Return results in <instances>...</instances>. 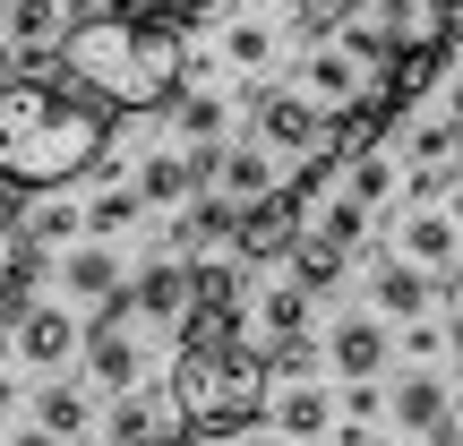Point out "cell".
Wrapping results in <instances>:
<instances>
[{
  "label": "cell",
  "mask_w": 463,
  "mask_h": 446,
  "mask_svg": "<svg viewBox=\"0 0 463 446\" xmlns=\"http://www.w3.org/2000/svg\"><path fill=\"white\" fill-rule=\"evenodd\" d=\"M112 155V103L61 61L0 69V189H69Z\"/></svg>",
  "instance_id": "cell-1"
},
{
  "label": "cell",
  "mask_w": 463,
  "mask_h": 446,
  "mask_svg": "<svg viewBox=\"0 0 463 446\" xmlns=\"http://www.w3.org/2000/svg\"><path fill=\"white\" fill-rule=\"evenodd\" d=\"M61 69L112 112H172V95L189 86V43H181V17L95 9L61 26Z\"/></svg>",
  "instance_id": "cell-2"
},
{
  "label": "cell",
  "mask_w": 463,
  "mask_h": 446,
  "mask_svg": "<svg viewBox=\"0 0 463 446\" xmlns=\"http://www.w3.org/2000/svg\"><path fill=\"white\" fill-rule=\"evenodd\" d=\"M266 395H275V369L258 344H241V309H198L181 318V352H172V413L181 438H249L266 430Z\"/></svg>",
  "instance_id": "cell-3"
},
{
  "label": "cell",
  "mask_w": 463,
  "mask_h": 446,
  "mask_svg": "<svg viewBox=\"0 0 463 446\" xmlns=\"http://www.w3.org/2000/svg\"><path fill=\"white\" fill-rule=\"evenodd\" d=\"M103 309H120L137 335H181V318L198 309V275H189V258H172V249H155L146 266H137L129 283H120Z\"/></svg>",
  "instance_id": "cell-4"
},
{
  "label": "cell",
  "mask_w": 463,
  "mask_h": 446,
  "mask_svg": "<svg viewBox=\"0 0 463 446\" xmlns=\"http://www.w3.org/2000/svg\"><path fill=\"white\" fill-rule=\"evenodd\" d=\"M249 129H258L275 155H292V164L317 155V147H344V120H335L326 103H309L300 86H292V95H266V86H258V95H249Z\"/></svg>",
  "instance_id": "cell-5"
},
{
  "label": "cell",
  "mask_w": 463,
  "mask_h": 446,
  "mask_svg": "<svg viewBox=\"0 0 463 446\" xmlns=\"http://www.w3.org/2000/svg\"><path fill=\"white\" fill-rule=\"evenodd\" d=\"M378 78H386V69L352 61L335 34H317V43H309V61H300V95H309V103H326L335 120H361V112H369V95H378Z\"/></svg>",
  "instance_id": "cell-6"
},
{
  "label": "cell",
  "mask_w": 463,
  "mask_h": 446,
  "mask_svg": "<svg viewBox=\"0 0 463 446\" xmlns=\"http://www.w3.org/2000/svg\"><path fill=\"white\" fill-rule=\"evenodd\" d=\"M300 241V198L292 189H266V198H241V223H232V258L241 266H266V258H283V249Z\"/></svg>",
  "instance_id": "cell-7"
},
{
  "label": "cell",
  "mask_w": 463,
  "mask_h": 446,
  "mask_svg": "<svg viewBox=\"0 0 463 446\" xmlns=\"http://www.w3.org/2000/svg\"><path fill=\"white\" fill-rule=\"evenodd\" d=\"M78 344H86V327L61 309V300H26V309L9 318V352H17L26 369H61Z\"/></svg>",
  "instance_id": "cell-8"
},
{
  "label": "cell",
  "mask_w": 463,
  "mask_h": 446,
  "mask_svg": "<svg viewBox=\"0 0 463 446\" xmlns=\"http://www.w3.org/2000/svg\"><path fill=\"white\" fill-rule=\"evenodd\" d=\"M34 283H43V241H26L9 189H0V335H9V318L34 300Z\"/></svg>",
  "instance_id": "cell-9"
},
{
  "label": "cell",
  "mask_w": 463,
  "mask_h": 446,
  "mask_svg": "<svg viewBox=\"0 0 463 446\" xmlns=\"http://www.w3.org/2000/svg\"><path fill=\"white\" fill-rule=\"evenodd\" d=\"M78 352H86V378L120 395V386H137V361H146V335H137V327H129L120 309H103L95 327H86V344H78Z\"/></svg>",
  "instance_id": "cell-10"
},
{
  "label": "cell",
  "mask_w": 463,
  "mask_h": 446,
  "mask_svg": "<svg viewBox=\"0 0 463 446\" xmlns=\"http://www.w3.org/2000/svg\"><path fill=\"white\" fill-rule=\"evenodd\" d=\"M386 352H395V335L378 327V309H352V318L326 327V369H335V378H378Z\"/></svg>",
  "instance_id": "cell-11"
},
{
  "label": "cell",
  "mask_w": 463,
  "mask_h": 446,
  "mask_svg": "<svg viewBox=\"0 0 463 446\" xmlns=\"http://www.w3.org/2000/svg\"><path fill=\"white\" fill-rule=\"evenodd\" d=\"M395 258H412V266H430V275H455V258H463V223L447 215V206H412V215H395Z\"/></svg>",
  "instance_id": "cell-12"
},
{
  "label": "cell",
  "mask_w": 463,
  "mask_h": 446,
  "mask_svg": "<svg viewBox=\"0 0 463 446\" xmlns=\"http://www.w3.org/2000/svg\"><path fill=\"white\" fill-rule=\"evenodd\" d=\"M386 413H395L403 438H455V395L420 369V378H403L395 395H386Z\"/></svg>",
  "instance_id": "cell-13"
},
{
  "label": "cell",
  "mask_w": 463,
  "mask_h": 446,
  "mask_svg": "<svg viewBox=\"0 0 463 446\" xmlns=\"http://www.w3.org/2000/svg\"><path fill=\"white\" fill-rule=\"evenodd\" d=\"M103 438H120V446H146V438H181V413H172V386H164V395H137V386H120V403H112V421H103Z\"/></svg>",
  "instance_id": "cell-14"
},
{
  "label": "cell",
  "mask_w": 463,
  "mask_h": 446,
  "mask_svg": "<svg viewBox=\"0 0 463 446\" xmlns=\"http://www.w3.org/2000/svg\"><path fill=\"white\" fill-rule=\"evenodd\" d=\"M430 292H438V275H430V266H412V258H386L378 275H369V309H378V318H420V309H430Z\"/></svg>",
  "instance_id": "cell-15"
},
{
  "label": "cell",
  "mask_w": 463,
  "mask_h": 446,
  "mask_svg": "<svg viewBox=\"0 0 463 446\" xmlns=\"http://www.w3.org/2000/svg\"><path fill=\"white\" fill-rule=\"evenodd\" d=\"M266 430H275V438H326V430H335V403H326V386L292 378L283 395H266Z\"/></svg>",
  "instance_id": "cell-16"
},
{
  "label": "cell",
  "mask_w": 463,
  "mask_h": 446,
  "mask_svg": "<svg viewBox=\"0 0 463 446\" xmlns=\"http://www.w3.org/2000/svg\"><path fill=\"white\" fill-rule=\"evenodd\" d=\"M120 283H129V275H120L112 241H86V249H69V258H61V292H69V300H95V309H103Z\"/></svg>",
  "instance_id": "cell-17"
},
{
  "label": "cell",
  "mask_w": 463,
  "mask_h": 446,
  "mask_svg": "<svg viewBox=\"0 0 463 446\" xmlns=\"http://www.w3.org/2000/svg\"><path fill=\"white\" fill-rule=\"evenodd\" d=\"M61 26H69V0H0V43H17V52L61 43Z\"/></svg>",
  "instance_id": "cell-18"
},
{
  "label": "cell",
  "mask_w": 463,
  "mask_h": 446,
  "mask_svg": "<svg viewBox=\"0 0 463 446\" xmlns=\"http://www.w3.org/2000/svg\"><path fill=\"white\" fill-rule=\"evenodd\" d=\"M369 17H378L386 52H412V43H447V34H438V0H369Z\"/></svg>",
  "instance_id": "cell-19"
},
{
  "label": "cell",
  "mask_w": 463,
  "mask_h": 446,
  "mask_svg": "<svg viewBox=\"0 0 463 446\" xmlns=\"http://www.w3.org/2000/svg\"><path fill=\"white\" fill-rule=\"evenodd\" d=\"M26 413H34V438H86V430H95V403H86L78 386H61V378H52Z\"/></svg>",
  "instance_id": "cell-20"
},
{
  "label": "cell",
  "mask_w": 463,
  "mask_h": 446,
  "mask_svg": "<svg viewBox=\"0 0 463 446\" xmlns=\"http://www.w3.org/2000/svg\"><path fill=\"white\" fill-rule=\"evenodd\" d=\"M309 283H266V292H258V335H266V344H283V335H309Z\"/></svg>",
  "instance_id": "cell-21"
},
{
  "label": "cell",
  "mask_w": 463,
  "mask_h": 446,
  "mask_svg": "<svg viewBox=\"0 0 463 446\" xmlns=\"http://www.w3.org/2000/svg\"><path fill=\"white\" fill-rule=\"evenodd\" d=\"M215 189L223 198H266V189H275V147H266V138L258 147H232L223 172H215Z\"/></svg>",
  "instance_id": "cell-22"
},
{
  "label": "cell",
  "mask_w": 463,
  "mask_h": 446,
  "mask_svg": "<svg viewBox=\"0 0 463 446\" xmlns=\"http://www.w3.org/2000/svg\"><path fill=\"white\" fill-rule=\"evenodd\" d=\"M137 198H146V206H181V198H198V181H189V155H146V164H137Z\"/></svg>",
  "instance_id": "cell-23"
},
{
  "label": "cell",
  "mask_w": 463,
  "mask_h": 446,
  "mask_svg": "<svg viewBox=\"0 0 463 446\" xmlns=\"http://www.w3.org/2000/svg\"><path fill=\"white\" fill-rule=\"evenodd\" d=\"M283 258H292V275L309 283V292H335V283H344V258H352V249H335V241H317V232H300Z\"/></svg>",
  "instance_id": "cell-24"
},
{
  "label": "cell",
  "mask_w": 463,
  "mask_h": 446,
  "mask_svg": "<svg viewBox=\"0 0 463 446\" xmlns=\"http://www.w3.org/2000/svg\"><path fill=\"white\" fill-rule=\"evenodd\" d=\"M266 61H275V26H266V17H232V26H223V69L258 78Z\"/></svg>",
  "instance_id": "cell-25"
},
{
  "label": "cell",
  "mask_w": 463,
  "mask_h": 446,
  "mask_svg": "<svg viewBox=\"0 0 463 446\" xmlns=\"http://www.w3.org/2000/svg\"><path fill=\"white\" fill-rule=\"evenodd\" d=\"M137 215H146V198H137V181H112V189H103L95 206H86V232H95V241H120V232H129Z\"/></svg>",
  "instance_id": "cell-26"
},
{
  "label": "cell",
  "mask_w": 463,
  "mask_h": 446,
  "mask_svg": "<svg viewBox=\"0 0 463 446\" xmlns=\"http://www.w3.org/2000/svg\"><path fill=\"white\" fill-rule=\"evenodd\" d=\"M361 232H369V206L352 198H326V189H317V241H335V249H361Z\"/></svg>",
  "instance_id": "cell-27"
},
{
  "label": "cell",
  "mask_w": 463,
  "mask_h": 446,
  "mask_svg": "<svg viewBox=\"0 0 463 446\" xmlns=\"http://www.w3.org/2000/svg\"><path fill=\"white\" fill-rule=\"evenodd\" d=\"M172 120H181V138H223V120H232V103L223 95H172Z\"/></svg>",
  "instance_id": "cell-28"
},
{
  "label": "cell",
  "mask_w": 463,
  "mask_h": 446,
  "mask_svg": "<svg viewBox=\"0 0 463 446\" xmlns=\"http://www.w3.org/2000/svg\"><path fill=\"white\" fill-rule=\"evenodd\" d=\"M86 232V206H34L26 215V241H43V249H69Z\"/></svg>",
  "instance_id": "cell-29"
},
{
  "label": "cell",
  "mask_w": 463,
  "mask_h": 446,
  "mask_svg": "<svg viewBox=\"0 0 463 446\" xmlns=\"http://www.w3.org/2000/svg\"><path fill=\"white\" fill-rule=\"evenodd\" d=\"M395 352H412V361H438V352H447V327H430V309L403 318V344H395Z\"/></svg>",
  "instance_id": "cell-30"
},
{
  "label": "cell",
  "mask_w": 463,
  "mask_h": 446,
  "mask_svg": "<svg viewBox=\"0 0 463 446\" xmlns=\"http://www.w3.org/2000/svg\"><path fill=\"white\" fill-rule=\"evenodd\" d=\"M344 413H352V421L369 430V421L386 413V386H378V378H344Z\"/></svg>",
  "instance_id": "cell-31"
},
{
  "label": "cell",
  "mask_w": 463,
  "mask_h": 446,
  "mask_svg": "<svg viewBox=\"0 0 463 446\" xmlns=\"http://www.w3.org/2000/svg\"><path fill=\"white\" fill-rule=\"evenodd\" d=\"M137 9H155V17H181V26H189V17H215L223 0H137Z\"/></svg>",
  "instance_id": "cell-32"
},
{
  "label": "cell",
  "mask_w": 463,
  "mask_h": 446,
  "mask_svg": "<svg viewBox=\"0 0 463 446\" xmlns=\"http://www.w3.org/2000/svg\"><path fill=\"white\" fill-rule=\"evenodd\" d=\"M438 34H447V43H463V0H438Z\"/></svg>",
  "instance_id": "cell-33"
},
{
  "label": "cell",
  "mask_w": 463,
  "mask_h": 446,
  "mask_svg": "<svg viewBox=\"0 0 463 446\" xmlns=\"http://www.w3.org/2000/svg\"><path fill=\"white\" fill-rule=\"evenodd\" d=\"M266 9H275V17H292V26H309V9H317V0H266Z\"/></svg>",
  "instance_id": "cell-34"
},
{
  "label": "cell",
  "mask_w": 463,
  "mask_h": 446,
  "mask_svg": "<svg viewBox=\"0 0 463 446\" xmlns=\"http://www.w3.org/2000/svg\"><path fill=\"white\" fill-rule=\"evenodd\" d=\"M438 86H447V120H463V78L447 69V78H438Z\"/></svg>",
  "instance_id": "cell-35"
},
{
  "label": "cell",
  "mask_w": 463,
  "mask_h": 446,
  "mask_svg": "<svg viewBox=\"0 0 463 446\" xmlns=\"http://www.w3.org/2000/svg\"><path fill=\"white\" fill-rule=\"evenodd\" d=\"M438 206H447V215L463 223V172H455V181H447V198H438Z\"/></svg>",
  "instance_id": "cell-36"
},
{
  "label": "cell",
  "mask_w": 463,
  "mask_h": 446,
  "mask_svg": "<svg viewBox=\"0 0 463 446\" xmlns=\"http://www.w3.org/2000/svg\"><path fill=\"white\" fill-rule=\"evenodd\" d=\"M95 9H120V0H69V17H95Z\"/></svg>",
  "instance_id": "cell-37"
},
{
  "label": "cell",
  "mask_w": 463,
  "mask_h": 446,
  "mask_svg": "<svg viewBox=\"0 0 463 446\" xmlns=\"http://www.w3.org/2000/svg\"><path fill=\"white\" fill-rule=\"evenodd\" d=\"M447 352H463V309H455V318H447Z\"/></svg>",
  "instance_id": "cell-38"
},
{
  "label": "cell",
  "mask_w": 463,
  "mask_h": 446,
  "mask_svg": "<svg viewBox=\"0 0 463 446\" xmlns=\"http://www.w3.org/2000/svg\"><path fill=\"white\" fill-rule=\"evenodd\" d=\"M0 413H17V378H0Z\"/></svg>",
  "instance_id": "cell-39"
},
{
  "label": "cell",
  "mask_w": 463,
  "mask_h": 446,
  "mask_svg": "<svg viewBox=\"0 0 463 446\" xmlns=\"http://www.w3.org/2000/svg\"><path fill=\"white\" fill-rule=\"evenodd\" d=\"M0 69H9V43H0Z\"/></svg>",
  "instance_id": "cell-40"
}]
</instances>
